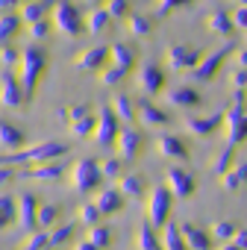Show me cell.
<instances>
[{
    "instance_id": "9f6ffc18",
    "label": "cell",
    "mask_w": 247,
    "mask_h": 250,
    "mask_svg": "<svg viewBox=\"0 0 247 250\" xmlns=\"http://www.w3.org/2000/svg\"><path fill=\"white\" fill-rule=\"evenodd\" d=\"M235 65H238V68H247V47L235 53Z\"/></svg>"
},
{
    "instance_id": "8992f818",
    "label": "cell",
    "mask_w": 247,
    "mask_h": 250,
    "mask_svg": "<svg viewBox=\"0 0 247 250\" xmlns=\"http://www.w3.org/2000/svg\"><path fill=\"white\" fill-rule=\"evenodd\" d=\"M171 203H174V191L171 186H156L147 194V221L153 227H165L171 218Z\"/></svg>"
},
{
    "instance_id": "d4e9b609",
    "label": "cell",
    "mask_w": 247,
    "mask_h": 250,
    "mask_svg": "<svg viewBox=\"0 0 247 250\" xmlns=\"http://www.w3.org/2000/svg\"><path fill=\"white\" fill-rule=\"evenodd\" d=\"M221 186H224V191H238V188H244V186H247V162H235V165L221 177Z\"/></svg>"
},
{
    "instance_id": "91938a15",
    "label": "cell",
    "mask_w": 247,
    "mask_h": 250,
    "mask_svg": "<svg viewBox=\"0 0 247 250\" xmlns=\"http://www.w3.org/2000/svg\"><path fill=\"white\" fill-rule=\"evenodd\" d=\"M232 6H247V0H232Z\"/></svg>"
},
{
    "instance_id": "52a82bcc",
    "label": "cell",
    "mask_w": 247,
    "mask_h": 250,
    "mask_svg": "<svg viewBox=\"0 0 247 250\" xmlns=\"http://www.w3.org/2000/svg\"><path fill=\"white\" fill-rule=\"evenodd\" d=\"M232 53V44L226 42V44H221V47H215V50H209V53H203V59H200V65L191 71V77L194 80H200V83H209V80H215L218 77V71L224 68V62H226V56Z\"/></svg>"
},
{
    "instance_id": "bcb514c9",
    "label": "cell",
    "mask_w": 247,
    "mask_h": 250,
    "mask_svg": "<svg viewBox=\"0 0 247 250\" xmlns=\"http://www.w3.org/2000/svg\"><path fill=\"white\" fill-rule=\"evenodd\" d=\"M24 247H27V250H44V247H53V241H50V232H44V229H41V232H36V229H33V232L27 235Z\"/></svg>"
},
{
    "instance_id": "3957f363",
    "label": "cell",
    "mask_w": 247,
    "mask_h": 250,
    "mask_svg": "<svg viewBox=\"0 0 247 250\" xmlns=\"http://www.w3.org/2000/svg\"><path fill=\"white\" fill-rule=\"evenodd\" d=\"M65 153H68V145H62V142H39V145L24 147V150L3 153V162L6 165H41V162L62 159Z\"/></svg>"
},
{
    "instance_id": "816d5d0a",
    "label": "cell",
    "mask_w": 247,
    "mask_h": 250,
    "mask_svg": "<svg viewBox=\"0 0 247 250\" xmlns=\"http://www.w3.org/2000/svg\"><path fill=\"white\" fill-rule=\"evenodd\" d=\"M229 88L232 91H247V68H238L235 65V71L229 77Z\"/></svg>"
},
{
    "instance_id": "7bdbcfd3",
    "label": "cell",
    "mask_w": 247,
    "mask_h": 250,
    "mask_svg": "<svg viewBox=\"0 0 247 250\" xmlns=\"http://www.w3.org/2000/svg\"><path fill=\"white\" fill-rule=\"evenodd\" d=\"M185 3H194V0H156V3H153V15L156 18H168L174 9H180Z\"/></svg>"
},
{
    "instance_id": "484cf974",
    "label": "cell",
    "mask_w": 247,
    "mask_h": 250,
    "mask_svg": "<svg viewBox=\"0 0 247 250\" xmlns=\"http://www.w3.org/2000/svg\"><path fill=\"white\" fill-rule=\"evenodd\" d=\"M183 235H185V244L191 247V250H209V238H212V232H206V229H200L197 224H183Z\"/></svg>"
},
{
    "instance_id": "d590c367",
    "label": "cell",
    "mask_w": 247,
    "mask_h": 250,
    "mask_svg": "<svg viewBox=\"0 0 247 250\" xmlns=\"http://www.w3.org/2000/svg\"><path fill=\"white\" fill-rule=\"evenodd\" d=\"M232 165H235V147H232V145H224V150L212 159V171H215L218 177H224Z\"/></svg>"
},
{
    "instance_id": "ac0fdd59",
    "label": "cell",
    "mask_w": 247,
    "mask_h": 250,
    "mask_svg": "<svg viewBox=\"0 0 247 250\" xmlns=\"http://www.w3.org/2000/svg\"><path fill=\"white\" fill-rule=\"evenodd\" d=\"M168 186H171L174 197H183V200L197 191V183H194V177H191L185 168H171V171H168Z\"/></svg>"
},
{
    "instance_id": "4fadbf2b",
    "label": "cell",
    "mask_w": 247,
    "mask_h": 250,
    "mask_svg": "<svg viewBox=\"0 0 247 250\" xmlns=\"http://www.w3.org/2000/svg\"><path fill=\"white\" fill-rule=\"evenodd\" d=\"M136 88L144 94V97H156L162 94L165 88V74L159 65H142L139 68V77H136Z\"/></svg>"
},
{
    "instance_id": "11a10c76",
    "label": "cell",
    "mask_w": 247,
    "mask_h": 250,
    "mask_svg": "<svg viewBox=\"0 0 247 250\" xmlns=\"http://www.w3.org/2000/svg\"><path fill=\"white\" fill-rule=\"evenodd\" d=\"M15 177H18V174L12 171V165H6V162H3V168H0V183H3V186H9Z\"/></svg>"
},
{
    "instance_id": "ffe728a7",
    "label": "cell",
    "mask_w": 247,
    "mask_h": 250,
    "mask_svg": "<svg viewBox=\"0 0 247 250\" xmlns=\"http://www.w3.org/2000/svg\"><path fill=\"white\" fill-rule=\"evenodd\" d=\"M171 118L165 109L153 106L150 100H139V124H144V127H165Z\"/></svg>"
},
{
    "instance_id": "60d3db41",
    "label": "cell",
    "mask_w": 247,
    "mask_h": 250,
    "mask_svg": "<svg viewBox=\"0 0 247 250\" xmlns=\"http://www.w3.org/2000/svg\"><path fill=\"white\" fill-rule=\"evenodd\" d=\"M59 215H62V209H59L56 203H41V209H39V227H41V229L53 227Z\"/></svg>"
},
{
    "instance_id": "8fae6325",
    "label": "cell",
    "mask_w": 247,
    "mask_h": 250,
    "mask_svg": "<svg viewBox=\"0 0 247 250\" xmlns=\"http://www.w3.org/2000/svg\"><path fill=\"white\" fill-rule=\"evenodd\" d=\"M168 68L171 71H194L197 65H200V59H203V53L200 50H194V47H185V44H171L168 47Z\"/></svg>"
},
{
    "instance_id": "8d00e7d4",
    "label": "cell",
    "mask_w": 247,
    "mask_h": 250,
    "mask_svg": "<svg viewBox=\"0 0 247 250\" xmlns=\"http://www.w3.org/2000/svg\"><path fill=\"white\" fill-rule=\"evenodd\" d=\"M109 21H112L109 9H100V6H94V9L88 12V18H85V27H88V33H103V30L109 27Z\"/></svg>"
},
{
    "instance_id": "db71d44e",
    "label": "cell",
    "mask_w": 247,
    "mask_h": 250,
    "mask_svg": "<svg viewBox=\"0 0 247 250\" xmlns=\"http://www.w3.org/2000/svg\"><path fill=\"white\" fill-rule=\"evenodd\" d=\"M232 24H235V30H244L247 33V6H238L232 12Z\"/></svg>"
},
{
    "instance_id": "f907efd6",
    "label": "cell",
    "mask_w": 247,
    "mask_h": 250,
    "mask_svg": "<svg viewBox=\"0 0 247 250\" xmlns=\"http://www.w3.org/2000/svg\"><path fill=\"white\" fill-rule=\"evenodd\" d=\"M106 9L112 18H130V0H109Z\"/></svg>"
},
{
    "instance_id": "ba28073f",
    "label": "cell",
    "mask_w": 247,
    "mask_h": 250,
    "mask_svg": "<svg viewBox=\"0 0 247 250\" xmlns=\"http://www.w3.org/2000/svg\"><path fill=\"white\" fill-rule=\"evenodd\" d=\"M118 133H121V118L115 115V109H112V103H109V106H103V109L97 112L94 142H97L100 147H109V145L118 142Z\"/></svg>"
},
{
    "instance_id": "7dc6e473",
    "label": "cell",
    "mask_w": 247,
    "mask_h": 250,
    "mask_svg": "<svg viewBox=\"0 0 247 250\" xmlns=\"http://www.w3.org/2000/svg\"><path fill=\"white\" fill-rule=\"evenodd\" d=\"M0 65H3V68L21 65V50H15L9 42H3V47H0Z\"/></svg>"
},
{
    "instance_id": "c3c4849f",
    "label": "cell",
    "mask_w": 247,
    "mask_h": 250,
    "mask_svg": "<svg viewBox=\"0 0 247 250\" xmlns=\"http://www.w3.org/2000/svg\"><path fill=\"white\" fill-rule=\"evenodd\" d=\"M85 115H91V106L88 103H74V106H68L65 112H62V118L71 124V121H80V118H85Z\"/></svg>"
},
{
    "instance_id": "603a6c76",
    "label": "cell",
    "mask_w": 247,
    "mask_h": 250,
    "mask_svg": "<svg viewBox=\"0 0 247 250\" xmlns=\"http://www.w3.org/2000/svg\"><path fill=\"white\" fill-rule=\"evenodd\" d=\"M206 30H209V33H215V36H224V39H226V36L235 30L232 15H229V12H224V9L209 12V15H206Z\"/></svg>"
},
{
    "instance_id": "ee69618b",
    "label": "cell",
    "mask_w": 247,
    "mask_h": 250,
    "mask_svg": "<svg viewBox=\"0 0 247 250\" xmlns=\"http://www.w3.org/2000/svg\"><path fill=\"white\" fill-rule=\"evenodd\" d=\"M50 27H53V21L39 18V21L27 24V33H30V39H33V42H41V39H47V36H50Z\"/></svg>"
},
{
    "instance_id": "7402d4cb",
    "label": "cell",
    "mask_w": 247,
    "mask_h": 250,
    "mask_svg": "<svg viewBox=\"0 0 247 250\" xmlns=\"http://www.w3.org/2000/svg\"><path fill=\"white\" fill-rule=\"evenodd\" d=\"M24 145H27V136L15 127V124H9V121L0 124V147H3V153L18 150V147H24Z\"/></svg>"
},
{
    "instance_id": "d6a6232c",
    "label": "cell",
    "mask_w": 247,
    "mask_h": 250,
    "mask_svg": "<svg viewBox=\"0 0 247 250\" xmlns=\"http://www.w3.org/2000/svg\"><path fill=\"white\" fill-rule=\"evenodd\" d=\"M118 188L127 194V197H139V194L147 191V183H144V177H139V174H124V177L118 180Z\"/></svg>"
},
{
    "instance_id": "e0dca14e",
    "label": "cell",
    "mask_w": 247,
    "mask_h": 250,
    "mask_svg": "<svg viewBox=\"0 0 247 250\" xmlns=\"http://www.w3.org/2000/svg\"><path fill=\"white\" fill-rule=\"evenodd\" d=\"M156 153L162 156V159H188V147H185V142L180 139V136H174V133H162L159 139H156Z\"/></svg>"
},
{
    "instance_id": "44dd1931",
    "label": "cell",
    "mask_w": 247,
    "mask_h": 250,
    "mask_svg": "<svg viewBox=\"0 0 247 250\" xmlns=\"http://www.w3.org/2000/svg\"><path fill=\"white\" fill-rule=\"evenodd\" d=\"M133 244L139 250H159L162 247V235H156V227L150 221H144V224H139V229L133 235Z\"/></svg>"
},
{
    "instance_id": "9a60e30c",
    "label": "cell",
    "mask_w": 247,
    "mask_h": 250,
    "mask_svg": "<svg viewBox=\"0 0 247 250\" xmlns=\"http://www.w3.org/2000/svg\"><path fill=\"white\" fill-rule=\"evenodd\" d=\"M109 62H112V47H103V44L88 47V50H82V53L74 59V65H77L80 71H103Z\"/></svg>"
},
{
    "instance_id": "6da1fadb",
    "label": "cell",
    "mask_w": 247,
    "mask_h": 250,
    "mask_svg": "<svg viewBox=\"0 0 247 250\" xmlns=\"http://www.w3.org/2000/svg\"><path fill=\"white\" fill-rule=\"evenodd\" d=\"M244 142H247V91H235L224 118V145L238 147Z\"/></svg>"
},
{
    "instance_id": "4316f807",
    "label": "cell",
    "mask_w": 247,
    "mask_h": 250,
    "mask_svg": "<svg viewBox=\"0 0 247 250\" xmlns=\"http://www.w3.org/2000/svg\"><path fill=\"white\" fill-rule=\"evenodd\" d=\"M112 65H121L124 71H133L136 68V47L127 42L112 44Z\"/></svg>"
},
{
    "instance_id": "277c9868",
    "label": "cell",
    "mask_w": 247,
    "mask_h": 250,
    "mask_svg": "<svg viewBox=\"0 0 247 250\" xmlns=\"http://www.w3.org/2000/svg\"><path fill=\"white\" fill-rule=\"evenodd\" d=\"M53 27L65 36V39H80L82 33H88L85 18L80 12V6H74L71 0H56L53 3Z\"/></svg>"
},
{
    "instance_id": "2e32d148",
    "label": "cell",
    "mask_w": 247,
    "mask_h": 250,
    "mask_svg": "<svg viewBox=\"0 0 247 250\" xmlns=\"http://www.w3.org/2000/svg\"><path fill=\"white\" fill-rule=\"evenodd\" d=\"M224 118H226V112H215L206 118H185V130L191 136H212V133L224 130Z\"/></svg>"
},
{
    "instance_id": "30bf717a",
    "label": "cell",
    "mask_w": 247,
    "mask_h": 250,
    "mask_svg": "<svg viewBox=\"0 0 247 250\" xmlns=\"http://www.w3.org/2000/svg\"><path fill=\"white\" fill-rule=\"evenodd\" d=\"M115 147H118V156H121L124 162H136V159L142 156V150H144V139H142V133H136L133 127H121Z\"/></svg>"
},
{
    "instance_id": "5bb4252c",
    "label": "cell",
    "mask_w": 247,
    "mask_h": 250,
    "mask_svg": "<svg viewBox=\"0 0 247 250\" xmlns=\"http://www.w3.org/2000/svg\"><path fill=\"white\" fill-rule=\"evenodd\" d=\"M39 209H41V203L36 200V194H21V200H18V227H21V232L24 235H30L36 227H39Z\"/></svg>"
},
{
    "instance_id": "d6986e66",
    "label": "cell",
    "mask_w": 247,
    "mask_h": 250,
    "mask_svg": "<svg viewBox=\"0 0 247 250\" xmlns=\"http://www.w3.org/2000/svg\"><path fill=\"white\" fill-rule=\"evenodd\" d=\"M109 244H112V229L94 224V227H88V235H85L82 241H77L74 247H77V250H103V247H109Z\"/></svg>"
},
{
    "instance_id": "e575fe53",
    "label": "cell",
    "mask_w": 247,
    "mask_h": 250,
    "mask_svg": "<svg viewBox=\"0 0 247 250\" xmlns=\"http://www.w3.org/2000/svg\"><path fill=\"white\" fill-rule=\"evenodd\" d=\"M94 130H97V118H91V115H85V118L68 124V133H71L74 139H88V136H94Z\"/></svg>"
},
{
    "instance_id": "83f0119b",
    "label": "cell",
    "mask_w": 247,
    "mask_h": 250,
    "mask_svg": "<svg viewBox=\"0 0 247 250\" xmlns=\"http://www.w3.org/2000/svg\"><path fill=\"white\" fill-rule=\"evenodd\" d=\"M112 109H115V115L121 118V124H133V121H139V103H133L127 94H118V97L112 100Z\"/></svg>"
},
{
    "instance_id": "f35d334b",
    "label": "cell",
    "mask_w": 247,
    "mask_h": 250,
    "mask_svg": "<svg viewBox=\"0 0 247 250\" xmlns=\"http://www.w3.org/2000/svg\"><path fill=\"white\" fill-rule=\"evenodd\" d=\"M77 218H80V224H85V227H94V224L103 218V209L97 206V200H94V203H82V206L77 209Z\"/></svg>"
},
{
    "instance_id": "f6af8a7d",
    "label": "cell",
    "mask_w": 247,
    "mask_h": 250,
    "mask_svg": "<svg viewBox=\"0 0 247 250\" xmlns=\"http://www.w3.org/2000/svg\"><path fill=\"white\" fill-rule=\"evenodd\" d=\"M100 168H103V177H106V180H121V177H124V174H121V171H124V159H121V156L103 159Z\"/></svg>"
},
{
    "instance_id": "7a4b0ae2",
    "label": "cell",
    "mask_w": 247,
    "mask_h": 250,
    "mask_svg": "<svg viewBox=\"0 0 247 250\" xmlns=\"http://www.w3.org/2000/svg\"><path fill=\"white\" fill-rule=\"evenodd\" d=\"M47 71V50L39 47V44H30L21 50V83H24V91H27V100L36 97L39 91V83Z\"/></svg>"
},
{
    "instance_id": "5b68a950",
    "label": "cell",
    "mask_w": 247,
    "mask_h": 250,
    "mask_svg": "<svg viewBox=\"0 0 247 250\" xmlns=\"http://www.w3.org/2000/svg\"><path fill=\"white\" fill-rule=\"evenodd\" d=\"M103 180H106V177H103V168H100V162H94V159H80V162H74V168H71V186H74V191H80V194L94 191Z\"/></svg>"
},
{
    "instance_id": "1f68e13d",
    "label": "cell",
    "mask_w": 247,
    "mask_h": 250,
    "mask_svg": "<svg viewBox=\"0 0 247 250\" xmlns=\"http://www.w3.org/2000/svg\"><path fill=\"white\" fill-rule=\"evenodd\" d=\"M53 3H56V0H30V3L21 9L24 24H33V21L44 18V15H47V9H53Z\"/></svg>"
},
{
    "instance_id": "ab89813d",
    "label": "cell",
    "mask_w": 247,
    "mask_h": 250,
    "mask_svg": "<svg viewBox=\"0 0 247 250\" xmlns=\"http://www.w3.org/2000/svg\"><path fill=\"white\" fill-rule=\"evenodd\" d=\"M235 229H238V227H235L232 221L221 218V221H215V224H212V229H209V232H212V241H224V244H226V241L235 235Z\"/></svg>"
},
{
    "instance_id": "b9f144b4",
    "label": "cell",
    "mask_w": 247,
    "mask_h": 250,
    "mask_svg": "<svg viewBox=\"0 0 247 250\" xmlns=\"http://www.w3.org/2000/svg\"><path fill=\"white\" fill-rule=\"evenodd\" d=\"M124 74H130V71H124L121 65H112V62H109V65H106V68L100 71V83L112 88V85H118V83L124 80Z\"/></svg>"
},
{
    "instance_id": "f546056e",
    "label": "cell",
    "mask_w": 247,
    "mask_h": 250,
    "mask_svg": "<svg viewBox=\"0 0 247 250\" xmlns=\"http://www.w3.org/2000/svg\"><path fill=\"white\" fill-rule=\"evenodd\" d=\"M162 247L165 250H185L188 244H185V235H183V227H177V224H165L162 227Z\"/></svg>"
},
{
    "instance_id": "74e56055",
    "label": "cell",
    "mask_w": 247,
    "mask_h": 250,
    "mask_svg": "<svg viewBox=\"0 0 247 250\" xmlns=\"http://www.w3.org/2000/svg\"><path fill=\"white\" fill-rule=\"evenodd\" d=\"M21 24H24V18L21 15H12V12H3V18H0V39L3 42H9L18 30H21Z\"/></svg>"
},
{
    "instance_id": "9c48e42d",
    "label": "cell",
    "mask_w": 247,
    "mask_h": 250,
    "mask_svg": "<svg viewBox=\"0 0 247 250\" xmlns=\"http://www.w3.org/2000/svg\"><path fill=\"white\" fill-rule=\"evenodd\" d=\"M0 100H3L6 109H15V106L27 103L24 83L12 74V68H3V74H0Z\"/></svg>"
},
{
    "instance_id": "6f0895ef",
    "label": "cell",
    "mask_w": 247,
    "mask_h": 250,
    "mask_svg": "<svg viewBox=\"0 0 247 250\" xmlns=\"http://www.w3.org/2000/svg\"><path fill=\"white\" fill-rule=\"evenodd\" d=\"M15 6H21V0H0V9H3V12H9Z\"/></svg>"
},
{
    "instance_id": "680465c9",
    "label": "cell",
    "mask_w": 247,
    "mask_h": 250,
    "mask_svg": "<svg viewBox=\"0 0 247 250\" xmlns=\"http://www.w3.org/2000/svg\"><path fill=\"white\" fill-rule=\"evenodd\" d=\"M85 3H88V6L94 9V6H100V3H106V0H85Z\"/></svg>"
},
{
    "instance_id": "681fc988",
    "label": "cell",
    "mask_w": 247,
    "mask_h": 250,
    "mask_svg": "<svg viewBox=\"0 0 247 250\" xmlns=\"http://www.w3.org/2000/svg\"><path fill=\"white\" fill-rule=\"evenodd\" d=\"M74 238V227L71 224H65V227H56L53 232H50V241H53V247H62V244H68Z\"/></svg>"
},
{
    "instance_id": "7c38bea8",
    "label": "cell",
    "mask_w": 247,
    "mask_h": 250,
    "mask_svg": "<svg viewBox=\"0 0 247 250\" xmlns=\"http://www.w3.org/2000/svg\"><path fill=\"white\" fill-rule=\"evenodd\" d=\"M62 174H65L62 159H53V162H41V165L21 168V171H18V180H33V183H56V180H62Z\"/></svg>"
},
{
    "instance_id": "f1b7e54d",
    "label": "cell",
    "mask_w": 247,
    "mask_h": 250,
    "mask_svg": "<svg viewBox=\"0 0 247 250\" xmlns=\"http://www.w3.org/2000/svg\"><path fill=\"white\" fill-rule=\"evenodd\" d=\"M168 100L174 106H185V109H194L200 103V91L197 88H188V85H180V88H171L168 91Z\"/></svg>"
},
{
    "instance_id": "cb8c5ba5",
    "label": "cell",
    "mask_w": 247,
    "mask_h": 250,
    "mask_svg": "<svg viewBox=\"0 0 247 250\" xmlns=\"http://www.w3.org/2000/svg\"><path fill=\"white\" fill-rule=\"evenodd\" d=\"M124 194L121 188H106V191H100L94 200H97V206L103 209V215H115V212H121L124 209Z\"/></svg>"
},
{
    "instance_id": "f5cc1de1",
    "label": "cell",
    "mask_w": 247,
    "mask_h": 250,
    "mask_svg": "<svg viewBox=\"0 0 247 250\" xmlns=\"http://www.w3.org/2000/svg\"><path fill=\"white\" fill-rule=\"evenodd\" d=\"M226 247H232V250H247V229H235V235L226 241Z\"/></svg>"
},
{
    "instance_id": "836d02e7",
    "label": "cell",
    "mask_w": 247,
    "mask_h": 250,
    "mask_svg": "<svg viewBox=\"0 0 247 250\" xmlns=\"http://www.w3.org/2000/svg\"><path fill=\"white\" fill-rule=\"evenodd\" d=\"M18 221V200L12 194H0V227H9Z\"/></svg>"
},
{
    "instance_id": "4dcf8cb0",
    "label": "cell",
    "mask_w": 247,
    "mask_h": 250,
    "mask_svg": "<svg viewBox=\"0 0 247 250\" xmlns=\"http://www.w3.org/2000/svg\"><path fill=\"white\" fill-rule=\"evenodd\" d=\"M127 30H130V36H136V39H147V36L153 33V18L142 15V12H130Z\"/></svg>"
}]
</instances>
